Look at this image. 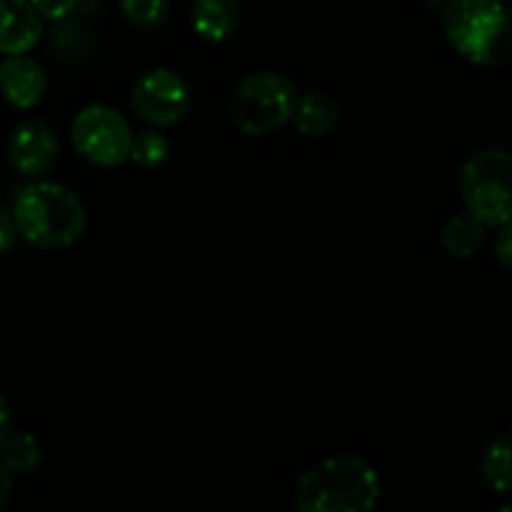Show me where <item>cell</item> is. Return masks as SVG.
<instances>
[{
  "label": "cell",
  "instance_id": "obj_4",
  "mask_svg": "<svg viewBox=\"0 0 512 512\" xmlns=\"http://www.w3.org/2000/svg\"><path fill=\"white\" fill-rule=\"evenodd\" d=\"M298 108V88L278 70H253L230 98V120L240 133L263 138L290 123Z\"/></svg>",
  "mask_w": 512,
  "mask_h": 512
},
{
  "label": "cell",
  "instance_id": "obj_15",
  "mask_svg": "<svg viewBox=\"0 0 512 512\" xmlns=\"http://www.w3.org/2000/svg\"><path fill=\"white\" fill-rule=\"evenodd\" d=\"M480 478L493 493L512 490V438H495L480 458Z\"/></svg>",
  "mask_w": 512,
  "mask_h": 512
},
{
  "label": "cell",
  "instance_id": "obj_16",
  "mask_svg": "<svg viewBox=\"0 0 512 512\" xmlns=\"http://www.w3.org/2000/svg\"><path fill=\"white\" fill-rule=\"evenodd\" d=\"M118 8L138 30H158L170 18V0H118Z\"/></svg>",
  "mask_w": 512,
  "mask_h": 512
},
{
  "label": "cell",
  "instance_id": "obj_20",
  "mask_svg": "<svg viewBox=\"0 0 512 512\" xmlns=\"http://www.w3.org/2000/svg\"><path fill=\"white\" fill-rule=\"evenodd\" d=\"M15 238H18V228H15L13 208H5L0 203V255L8 253L15 245Z\"/></svg>",
  "mask_w": 512,
  "mask_h": 512
},
{
  "label": "cell",
  "instance_id": "obj_17",
  "mask_svg": "<svg viewBox=\"0 0 512 512\" xmlns=\"http://www.w3.org/2000/svg\"><path fill=\"white\" fill-rule=\"evenodd\" d=\"M170 158V140L158 130H143L135 133L133 148H130V160L140 168H160Z\"/></svg>",
  "mask_w": 512,
  "mask_h": 512
},
{
  "label": "cell",
  "instance_id": "obj_21",
  "mask_svg": "<svg viewBox=\"0 0 512 512\" xmlns=\"http://www.w3.org/2000/svg\"><path fill=\"white\" fill-rule=\"evenodd\" d=\"M10 495H13V473L0 463V510L8 505Z\"/></svg>",
  "mask_w": 512,
  "mask_h": 512
},
{
  "label": "cell",
  "instance_id": "obj_19",
  "mask_svg": "<svg viewBox=\"0 0 512 512\" xmlns=\"http://www.w3.org/2000/svg\"><path fill=\"white\" fill-rule=\"evenodd\" d=\"M493 253H495V260H498L508 273H512V220L500 228L498 238H495V245H493Z\"/></svg>",
  "mask_w": 512,
  "mask_h": 512
},
{
  "label": "cell",
  "instance_id": "obj_7",
  "mask_svg": "<svg viewBox=\"0 0 512 512\" xmlns=\"http://www.w3.org/2000/svg\"><path fill=\"white\" fill-rule=\"evenodd\" d=\"M193 95H190L188 80L170 68H153L135 80L130 90V105L135 115L155 128H170L180 123L190 110Z\"/></svg>",
  "mask_w": 512,
  "mask_h": 512
},
{
  "label": "cell",
  "instance_id": "obj_23",
  "mask_svg": "<svg viewBox=\"0 0 512 512\" xmlns=\"http://www.w3.org/2000/svg\"><path fill=\"white\" fill-rule=\"evenodd\" d=\"M503 512H512V505H503V508H500Z\"/></svg>",
  "mask_w": 512,
  "mask_h": 512
},
{
  "label": "cell",
  "instance_id": "obj_5",
  "mask_svg": "<svg viewBox=\"0 0 512 512\" xmlns=\"http://www.w3.org/2000/svg\"><path fill=\"white\" fill-rule=\"evenodd\" d=\"M460 195L468 213L488 228L512 220V153L485 148L470 155L460 168Z\"/></svg>",
  "mask_w": 512,
  "mask_h": 512
},
{
  "label": "cell",
  "instance_id": "obj_2",
  "mask_svg": "<svg viewBox=\"0 0 512 512\" xmlns=\"http://www.w3.org/2000/svg\"><path fill=\"white\" fill-rule=\"evenodd\" d=\"M13 218L25 243L40 250H63L85 233L88 210L78 193L65 185L35 180L15 195Z\"/></svg>",
  "mask_w": 512,
  "mask_h": 512
},
{
  "label": "cell",
  "instance_id": "obj_3",
  "mask_svg": "<svg viewBox=\"0 0 512 512\" xmlns=\"http://www.w3.org/2000/svg\"><path fill=\"white\" fill-rule=\"evenodd\" d=\"M443 30L455 53L483 68L512 63L510 0H450Z\"/></svg>",
  "mask_w": 512,
  "mask_h": 512
},
{
  "label": "cell",
  "instance_id": "obj_6",
  "mask_svg": "<svg viewBox=\"0 0 512 512\" xmlns=\"http://www.w3.org/2000/svg\"><path fill=\"white\" fill-rule=\"evenodd\" d=\"M70 138L80 158L100 168H115L130 160L135 133L120 110L95 103L75 115L70 125Z\"/></svg>",
  "mask_w": 512,
  "mask_h": 512
},
{
  "label": "cell",
  "instance_id": "obj_12",
  "mask_svg": "<svg viewBox=\"0 0 512 512\" xmlns=\"http://www.w3.org/2000/svg\"><path fill=\"white\" fill-rule=\"evenodd\" d=\"M293 123L305 138H328L340 123L338 100L330 98L328 93H320V90L303 93L298 98Z\"/></svg>",
  "mask_w": 512,
  "mask_h": 512
},
{
  "label": "cell",
  "instance_id": "obj_9",
  "mask_svg": "<svg viewBox=\"0 0 512 512\" xmlns=\"http://www.w3.org/2000/svg\"><path fill=\"white\" fill-rule=\"evenodd\" d=\"M48 93V75L30 55H5L0 63V95L13 108L30 110Z\"/></svg>",
  "mask_w": 512,
  "mask_h": 512
},
{
  "label": "cell",
  "instance_id": "obj_14",
  "mask_svg": "<svg viewBox=\"0 0 512 512\" xmlns=\"http://www.w3.org/2000/svg\"><path fill=\"white\" fill-rule=\"evenodd\" d=\"M40 460H43V448L28 430H10L0 443V463L13 475L33 473Z\"/></svg>",
  "mask_w": 512,
  "mask_h": 512
},
{
  "label": "cell",
  "instance_id": "obj_13",
  "mask_svg": "<svg viewBox=\"0 0 512 512\" xmlns=\"http://www.w3.org/2000/svg\"><path fill=\"white\" fill-rule=\"evenodd\" d=\"M485 230L488 225L480 223L473 213H458L443 225L440 230V243H443L445 253L450 258H458V260H468L473 258L475 253L480 250V245L485 243Z\"/></svg>",
  "mask_w": 512,
  "mask_h": 512
},
{
  "label": "cell",
  "instance_id": "obj_18",
  "mask_svg": "<svg viewBox=\"0 0 512 512\" xmlns=\"http://www.w3.org/2000/svg\"><path fill=\"white\" fill-rule=\"evenodd\" d=\"M30 3L35 5V10H38L43 18L63 20L73 13L75 5H78V0H30Z\"/></svg>",
  "mask_w": 512,
  "mask_h": 512
},
{
  "label": "cell",
  "instance_id": "obj_1",
  "mask_svg": "<svg viewBox=\"0 0 512 512\" xmlns=\"http://www.w3.org/2000/svg\"><path fill=\"white\" fill-rule=\"evenodd\" d=\"M380 500V475L360 455H333L303 473L295 488L300 512H368Z\"/></svg>",
  "mask_w": 512,
  "mask_h": 512
},
{
  "label": "cell",
  "instance_id": "obj_10",
  "mask_svg": "<svg viewBox=\"0 0 512 512\" xmlns=\"http://www.w3.org/2000/svg\"><path fill=\"white\" fill-rule=\"evenodd\" d=\"M43 38V15L30 0H0V53H28Z\"/></svg>",
  "mask_w": 512,
  "mask_h": 512
},
{
  "label": "cell",
  "instance_id": "obj_11",
  "mask_svg": "<svg viewBox=\"0 0 512 512\" xmlns=\"http://www.w3.org/2000/svg\"><path fill=\"white\" fill-rule=\"evenodd\" d=\"M243 20V3L240 0H193L190 8V25L198 38L208 43H223L238 30Z\"/></svg>",
  "mask_w": 512,
  "mask_h": 512
},
{
  "label": "cell",
  "instance_id": "obj_22",
  "mask_svg": "<svg viewBox=\"0 0 512 512\" xmlns=\"http://www.w3.org/2000/svg\"><path fill=\"white\" fill-rule=\"evenodd\" d=\"M10 430H13V415H10L8 400L0 395V443H3V438L10 433Z\"/></svg>",
  "mask_w": 512,
  "mask_h": 512
},
{
  "label": "cell",
  "instance_id": "obj_8",
  "mask_svg": "<svg viewBox=\"0 0 512 512\" xmlns=\"http://www.w3.org/2000/svg\"><path fill=\"white\" fill-rule=\"evenodd\" d=\"M5 155H8V163L13 165L15 173L40 180L58 165L60 138L53 125H48L45 120H20L10 130Z\"/></svg>",
  "mask_w": 512,
  "mask_h": 512
}]
</instances>
